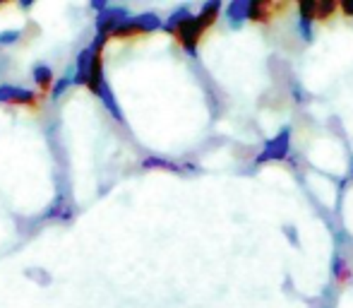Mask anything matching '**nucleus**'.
I'll return each mask as SVG.
<instances>
[{
	"label": "nucleus",
	"mask_w": 353,
	"mask_h": 308,
	"mask_svg": "<svg viewBox=\"0 0 353 308\" xmlns=\"http://www.w3.org/2000/svg\"><path fill=\"white\" fill-rule=\"evenodd\" d=\"M219 12H221V3L219 0H212V3H205L202 10L197 15H188L185 19L176 24L168 34H173L178 44L185 48L188 53H195L197 46H200L202 37L216 24L219 19Z\"/></svg>",
	"instance_id": "obj_1"
},
{
	"label": "nucleus",
	"mask_w": 353,
	"mask_h": 308,
	"mask_svg": "<svg viewBox=\"0 0 353 308\" xmlns=\"http://www.w3.org/2000/svg\"><path fill=\"white\" fill-rule=\"evenodd\" d=\"M157 29H163V22L159 19V15L142 12V15H137V17L125 19V22L113 32L111 39H135V37H142V34L157 32Z\"/></svg>",
	"instance_id": "obj_2"
},
{
	"label": "nucleus",
	"mask_w": 353,
	"mask_h": 308,
	"mask_svg": "<svg viewBox=\"0 0 353 308\" xmlns=\"http://www.w3.org/2000/svg\"><path fill=\"white\" fill-rule=\"evenodd\" d=\"M291 5L288 3H272V0H250L248 3V19L255 24H270L276 19V12H283Z\"/></svg>",
	"instance_id": "obj_3"
},
{
	"label": "nucleus",
	"mask_w": 353,
	"mask_h": 308,
	"mask_svg": "<svg viewBox=\"0 0 353 308\" xmlns=\"http://www.w3.org/2000/svg\"><path fill=\"white\" fill-rule=\"evenodd\" d=\"M125 19H130V12H128L125 8H116V5H108L106 10H101V12L97 15V34H101V37H113V32H116L118 27H121Z\"/></svg>",
	"instance_id": "obj_4"
},
{
	"label": "nucleus",
	"mask_w": 353,
	"mask_h": 308,
	"mask_svg": "<svg viewBox=\"0 0 353 308\" xmlns=\"http://www.w3.org/2000/svg\"><path fill=\"white\" fill-rule=\"evenodd\" d=\"M43 99V94H37L32 89L24 87H12V84H3L0 87V102L8 104H22V106L29 108H39V102Z\"/></svg>",
	"instance_id": "obj_5"
},
{
	"label": "nucleus",
	"mask_w": 353,
	"mask_h": 308,
	"mask_svg": "<svg viewBox=\"0 0 353 308\" xmlns=\"http://www.w3.org/2000/svg\"><path fill=\"white\" fill-rule=\"evenodd\" d=\"M92 46L82 48L77 53V61H74V84H84L87 87V79H89V68H92Z\"/></svg>",
	"instance_id": "obj_6"
},
{
	"label": "nucleus",
	"mask_w": 353,
	"mask_h": 308,
	"mask_svg": "<svg viewBox=\"0 0 353 308\" xmlns=\"http://www.w3.org/2000/svg\"><path fill=\"white\" fill-rule=\"evenodd\" d=\"M288 154V131H283L276 140H272L270 145H267V150L257 157V162H270V159H283Z\"/></svg>",
	"instance_id": "obj_7"
},
{
	"label": "nucleus",
	"mask_w": 353,
	"mask_h": 308,
	"mask_svg": "<svg viewBox=\"0 0 353 308\" xmlns=\"http://www.w3.org/2000/svg\"><path fill=\"white\" fill-rule=\"evenodd\" d=\"M53 70L48 66H37L34 68V82L39 84V89H41V94L46 97L48 92H53V87H56V82H53Z\"/></svg>",
	"instance_id": "obj_8"
},
{
	"label": "nucleus",
	"mask_w": 353,
	"mask_h": 308,
	"mask_svg": "<svg viewBox=\"0 0 353 308\" xmlns=\"http://www.w3.org/2000/svg\"><path fill=\"white\" fill-rule=\"evenodd\" d=\"M99 97H101L103 106H106L108 111H111V116L116 118V121H123V111H121V106H118V104H116V97H113L111 87H108V82L101 87V94H99Z\"/></svg>",
	"instance_id": "obj_9"
},
{
	"label": "nucleus",
	"mask_w": 353,
	"mask_h": 308,
	"mask_svg": "<svg viewBox=\"0 0 353 308\" xmlns=\"http://www.w3.org/2000/svg\"><path fill=\"white\" fill-rule=\"evenodd\" d=\"M336 12H339V3H334V0H322V3H317V22H330Z\"/></svg>",
	"instance_id": "obj_10"
},
{
	"label": "nucleus",
	"mask_w": 353,
	"mask_h": 308,
	"mask_svg": "<svg viewBox=\"0 0 353 308\" xmlns=\"http://www.w3.org/2000/svg\"><path fill=\"white\" fill-rule=\"evenodd\" d=\"M226 12L233 24H241L243 19H248V3H231L226 8Z\"/></svg>",
	"instance_id": "obj_11"
},
{
	"label": "nucleus",
	"mask_w": 353,
	"mask_h": 308,
	"mask_svg": "<svg viewBox=\"0 0 353 308\" xmlns=\"http://www.w3.org/2000/svg\"><path fill=\"white\" fill-rule=\"evenodd\" d=\"M70 84H74V66L68 68V70H65V77L58 79L56 87H53V92H51V97H53V99H58L63 92H65L68 87H70Z\"/></svg>",
	"instance_id": "obj_12"
},
{
	"label": "nucleus",
	"mask_w": 353,
	"mask_h": 308,
	"mask_svg": "<svg viewBox=\"0 0 353 308\" xmlns=\"http://www.w3.org/2000/svg\"><path fill=\"white\" fill-rule=\"evenodd\" d=\"M144 169H166V171H181V166L173 162H166V159H159V157H149L142 162Z\"/></svg>",
	"instance_id": "obj_13"
},
{
	"label": "nucleus",
	"mask_w": 353,
	"mask_h": 308,
	"mask_svg": "<svg viewBox=\"0 0 353 308\" xmlns=\"http://www.w3.org/2000/svg\"><path fill=\"white\" fill-rule=\"evenodd\" d=\"M19 37H22V32H19V29H8V32H0V46H10V44H14Z\"/></svg>",
	"instance_id": "obj_14"
},
{
	"label": "nucleus",
	"mask_w": 353,
	"mask_h": 308,
	"mask_svg": "<svg viewBox=\"0 0 353 308\" xmlns=\"http://www.w3.org/2000/svg\"><path fill=\"white\" fill-rule=\"evenodd\" d=\"M339 10L346 15V17H353V0H351V3H341V5H339Z\"/></svg>",
	"instance_id": "obj_15"
}]
</instances>
